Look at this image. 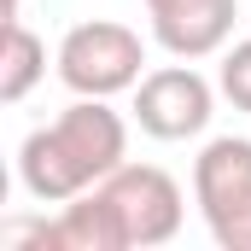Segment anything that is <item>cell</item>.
I'll return each mask as SVG.
<instances>
[{"label": "cell", "instance_id": "1", "mask_svg": "<svg viewBox=\"0 0 251 251\" xmlns=\"http://www.w3.org/2000/svg\"><path fill=\"white\" fill-rule=\"evenodd\" d=\"M117 164H128V123L105 100H82V94L18 146V181L41 204H70L76 193L100 187Z\"/></svg>", "mask_w": 251, "mask_h": 251}, {"label": "cell", "instance_id": "2", "mask_svg": "<svg viewBox=\"0 0 251 251\" xmlns=\"http://www.w3.org/2000/svg\"><path fill=\"white\" fill-rule=\"evenodd\" d=\"M146 41L117 24V18H88V24H70L59 41V82L82 100H111L128 94L146 70Z\"/></svg>", "mask_w": 251, "mask_h": 251}, {"label": "cell", "instance_id": "3", "mask_svg": "<svg viewBox=\"0 0 251 251\" xmlns=\"http://www.w3.org/2000/svg\"><path fill=\"white\" fill-rule=\"evenodd\" d=\"M193 199L222 251H251V140L216 134L193 158Z\"/></svg>", "mask_w": 251, "mask_h": 251}, {"label": "cell", "instance_id": "4", "mask_svg": "<svg viewBox=\"0 0 251 251\" xmlns=\"http://www.w3.org/2000/svg\"><path fill=\"white\" fill-rule=\"evenodd\" d=\"M100 199L111 204L117 216V234H123V251H152V246H170L181 234V187L170 170L158 164H117L105 181H100Z\"/></svg>", "mask_w": 251, "mask_h": 251}, {"label": "cell", "instance_id": "5", "mask_svg": "<svg viewBox=\"0 0 251 251\" xmlns=\"http://www.w3.org/2000/svg\"><path fill=\"white\" fill-rule=\"evenodd\" d=\"M216 117V88L193 70V59L158 64L134 82V123L152 140H193Z\"/></svg>", "mask_w": 251, "mask_h": 251}, {"label": "cell", "instance_id": "6", "mask_svg": "<svg viewBox=\"0 0 251 251\" xmlns=\"http://www.w3.org/2000/svg\"><path fill=\"white\" fill-rule=\"evenodd\" d=\"M152 18V41L170 59H210L228 47L240 0H146Z\"/></svg>", "mask_w": 251, "mask_h": 251}, {"label": "cell", "instance_id": "7", "mask_svg": "<svg viewBox=\"0 0 251 251\" xmlns=\"http://www.w3.org/2000/svg\"><path fill=\"white\" fill-rule=\"evenodd\" d=\"M47 76V41L24 24V18H12L6 24V47H0V100L6 105H18V100H29V88Z\"/></svg>", "mask_w": 251, "mask_h": 251}, {"label": "cell", "instance_id": "8", "mask_svg": "<svg viewBox=\"0 0 251 251\" xmlns=\"http://www.w3.org/2000/svg\"><path fill=\"white\" fill-rule=\"evenodd\" d=\"M216 88L234 111H251V41L222 47V70H216Z\"/></svg>", "mask_w": 251, "mask_h": 251}]
</instances>
